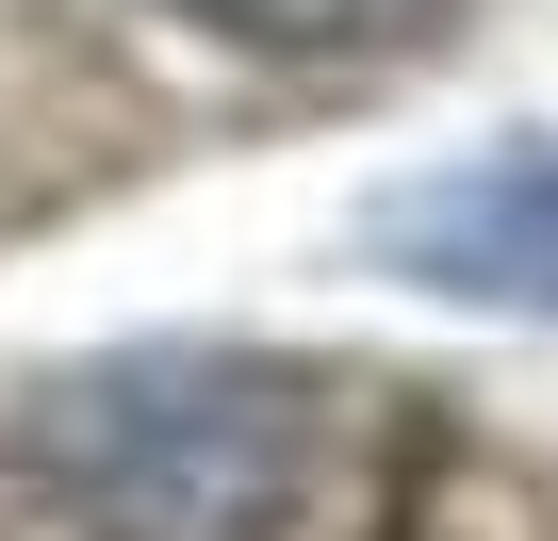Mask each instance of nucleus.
<instances>
[{
	"mask_svg": "<svg viewBox=\"0 0 558 541\" xmlns=\"http://www.w3.org/2000/svg\"><path fill=\"white\" fill-rule=\"evenodd\" d=\"M165 17L214 50H263V66H378V50L444 34V0H165Z\"/></svg>",
	"mask_w": 558,
	"mask_h": 541,
	"instance_id": "obj_3",
	"label": "nucleus"
},
{
	"mask_svg": "<svg viewBox=\"0 0 558 541\" xmlns=\"http://www.w3.org/2000/svg\"><path fill=\"white\" fill-rule=\"evenodd\" d=\"M17 476L83 525V541H263L313 476V410L279 361H214V345H148V361H83L34 394Z\"/></svg>",
	"mask_w": 558,
	"mask_h": 541,
	"instance_id": "obj_1",
	"label": "nucleus"
},
{
	"mask_svg": "<svg viewBox=\"0 0 558 541\" xmlns=\"http://www.w3.org/2000/svg\"><path fill=\"white\" fill-rule=\"evenodd\" d=\"M395 280L476 296V312H558V148H476L378 213Z\"/></svg>",
	"mask_w": 558,
	"mask_h": 541,
	"instance_id": "obj_2",
	"label": "nucleus"
}]
</instances>
